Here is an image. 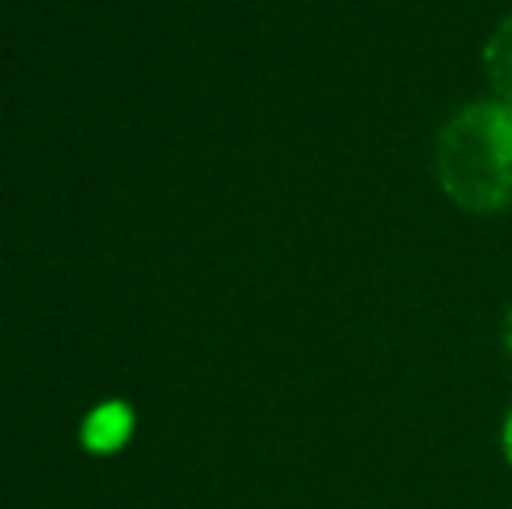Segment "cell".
Wrapping results in <instances>:
<instances>
[{
	"label": "cell",
	"instance_id": "cell-1",
	"mask_svg": "<svg viewBox=\"0 0 512 509\" xmlns=\"http://www.w3.org/2000/svg\"><path fill=\"white\" fill-rule=\"evenodd\" d=\"M436 178L467 213L512 206V105L478 98L453 112L436 136Z\"/></svg>",
	"mask_w": 512,
	"mask_h": 509
},
{
	"label": "cell",
	"instance_id": "cell-2",
	"mask_svg": "<svg viewBox=\"0 0 512 509\" xmlns=\"http://www.w3.org/2000/svg\"><path fill=\"white\" fill-rule=\"evenodd\" d=\"M129 433H133V412L122 401H108L84 422V447L95 454H112L129 440Z\"/></svg>",
	"mask_w": 512,
	"mask_h": 509
},
{
	"label": "cell",
	"instance_id": "cell-3",
	"mask_svg": "<svg viewBox=\"0 0 512 509\" xmlns=\"http://www.w3.org/2000/svg\"><path fill=\"white\" fill-rule=\"evenodd\" d=\"M481 70H485L492 95L512 105V14L502 18L488 35L485 49H481Z\"/></svg>",
	"mask_w": 512,
	"mask_h": 509
},
{
	"label": "cell",
	"instance_id": "cell-4",
	"mask_svg": "<svg viewBox=\"0 0 512 509\" xmlns=\"http://www.w3.org/2000/svg\"><path fill=\"white\" fill-rule=\"evenodd\" d=\"M502 454H506V461L512 468V408L506 412V422H502Z\"/></svg>",
	"mask_w": 512,
	"mask_h": 509
},
{
	"label": "cell",
	"instance_id": "cell-5",
	"mask_svg": "<svg viewBox=\"0 0 512 509\" xmlns=\"http://www.w3.org/2000/svg\"><path fill=\"white\" fill-rule=\"evenodd\" d=\"M502 346H506V353H509V360H512V304H509L506 318H502Z\"/></svg>",
	"mask_w": 512,
	"mask_h": 509
}]
</instances>
